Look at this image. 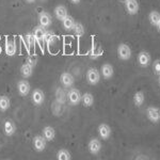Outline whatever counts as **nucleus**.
<instances>
[{
    "label": "nucleus",
    "instance_id": "19",
    "mask_svg": "<svg viewBox=\"0 0 160 160\" xmlns=\"http://www.w3.org/2000/svg\"><path fill=\"white\" fill-rule=\"evenodd\" d=\"M20 73L24 78H29L33 74V66L29 63H25L20 68Z\"/></svg>",
    "mask_w": 160,
    "mask_h": 160
},
{
    "label": "nucleus",
    "instance_id": "1",
    "mask_svg": "<svg viewBox=\"0 0 160 160\" xmlns=\"http://www.w3.org/2000/svg\"><path fill=\"white\" fill-rule=\"evenodd\" d=\"M68 102L71 105L76 106L81 102V98H82V94L80 93V91L78 89H75V88H71V90L68 93Z\"/></svg>",
    "mask_w": 160,
    "mask_h": 160
},
{
    "label": "nucleus",
    "instance_id": "20",
    "mask_svg": "<svg viewBox=\"0 0 160 160\" xmlns=\"http://www.w3.org/2000/svg\"><path fill=\"white\" fill-rule=\"evenodd\" d=\"M6 53L9 57H13L16 53V44L14 41L8 40L6 42Z\"/></svg>",
    "mask_w": 160,
    "mask_h": 160
},
{
    "label": "nucleus",
    "instance_id": "7",
    "mask_svg": "<svg viewBox=\"0 0 160 160\" xmlns=\"http://www.w3.org/2000/svg\"><path fill=\"white\" fill-rule=\"evenodd\" d=\"M30 90H31V86L29 81H27L25 79L18 81V83H17V92H18L20 96H27L29 94Z\"/></svg>",
    "mask_w": 160,
    "mask_h": 160
},
{
    "label": "nucleus",
    "instance_id": "30",
    "mask_svg": "<svg viewBox=\"0 0 160 160\" xmlns=\"http://www.w3.org/2000/svg\"><path fill=\"white\" fill-rule=\"evenodd\" d=\"M153 68H154L155 73H156L157 75H159L160 74V59H157V60L154 61Z\"/></svg>",
    "mask_w": 160,
    "mask_h": 160
},
{
    "label": "nucleus",
    "instance_id": "28",
    "mask_svg": "<svg viewBox=\"0 0 160 160\" xmlns=\"http://www.w3.org/2000/svg\"><path fill=\"white\" fill-rule=\"evenodd\" d=\"M56 42V37L55 34H52L51 32L46 31L45 35H44V43H46L47 45H52Z\"/></svg>",
    "mask_w": 160,
    "mask_h": 160
},
{
    "label": "nucleus",
    "instance_id": "6",
    "mask_svg": "<svg viewBox=\"0 0 160 160\" xmlns=\"http://www.w3.org/2000/svg\"><path fill=\"white\" fill-rule=\"evenodd\" d=\"M60 81H61V83L63 87L72 88L75 83V78L71 73L64 72V73H62L61 76H60Z\"/></svg>",
    "mask_w": 160,
    "mask_h": 160
},
{
    "label": "nucleus",
    "instance_id": "17",
    "mask_svg": "<svg viewBox=\"0 0 160 160\" xmlns=\"http://www.w3.org/2000/svg\"><path fill=\"white\" fill-rule=\"evenodd\" d=\"M113 73H114V71H113V66L111 65V64H109V63L102 64V75L105 79H110L111 77L113 76Z\"/></svg>",
    "mask_w": 160,
    "mask_h": 160
},
{
    "label": "nucleus",
    "instance_id": "18",
    "mask_svg": "<svg viewBox=\"0 0 160 160\" xmlns=\"http://www.w3.org/2000/svg\"><path fill=\"white\" fill-rule=\"evenodd\" d=\"M138 61L141 66H148L151 63V55L146 51H141L138 56Z\"/></svg>",
    "mask_w": 160,
    "mask_h": 160
},
{
    "label": "nucleus",
    "instance_id": "35",
    "mask_svg": "<svg viewBox=\"0 0 160 160\" xmlns=\"http://www.w3.org/2000/svg\"><path fill=\"white\" fill-rule=\"evenodd\" d=\"M123 1H126V0H123Z\"/></svg>",
    "mask_w": 160,
    "mask_h": 160
},
{
    "label": "nucleus",
    "instance_id": "31",
    "mask_svg": "<svg viewBox=\"0 0 160 160\" xmlns=\"http://www.w3.org/2000/svg\"><path fill=\"white\" fill-rule=\"evenodd\" d=\"M80 1H81V0H71L72 3H75V4H78Z\"/></svg>",
    "mask_w": 160,
    "mask_h": 160
},
{
    "label": "nucleus",
    "instance_id": "34",
    "mask_svg": "<svg viewBox=\"0 0 160 160\" xmlns=\"http://www.w3.org/2000/svg\"><path fill=\"white\" fill-rule=\"evenodd\" d=\"M159 83H160V74H159Z\"/></svg>",
    "mask_w": 160,
    "mask_h": 160
},
{
    "label": "nucleus",
    "instance_id": "16",
    "mask_svg": "<svg viewBox=\"0 0 160 160\" xmlns=\"http://www.w3.org/2000/svg\"><path fill=\"white\" fill-rule=\"evenodd\" d=\"M46 33V28L42 27V26H38L34 29V32H33V35H34L35 41L41 44H44V35Z\"/></svg>",
    "mask_w": 160,
    "mask_h": 160
},
{
    "label": "nucleus",
    "instance_id": "21",
    "mask_svg": "<svg viewBox=\"0 0 160 160\" xmlns=\"http://www.w3.org/2000/svg\"><path fill=\"white\" fill-rule=\"evenodd\" d=\"M10 106H11V102L10 98L6 95H0V111L1 112H6L9 110Z\"/></svg>",
    "mask_w": 160,
    "mask_h": 160
},
{
    "label": "nucleus",
    "instance_id": "9",
    "mask_svg": "<svg viewBox=\"0 0 160 160\" xmlns=\"http://www.w3.org/2000/svg\"><path fill=\"white\" fill-rule=\"evenodd\" d=\"M88 148H89V152L92 155H97L100 153L102 151V142H100L98 139H92L91 141L88 144Z\"/></svg>",
    "mask_w": 160,
    "mask_h": 160
},
{
    "label": "nucleus",
    "instance_id": "11",
    "mask_svg": "<svg viewBox=\"0 0 160 160\" xmlns=\"http://www.w3.org/2000/svg\"><path fill=\"white\" fill-rule=\"evenodd\" d=\"M38 22H40V26H42L44 28H49L51 24H52V19H51L49 13L47 12L41 13L38 15Z\"/></svg>",
    "mask_w": 160,
    "mask_h": 160
},
{
    "label": "nucleus",
    "instance_id": "10",
    "mask_svg": "<svg viewBox=\"0 0 160 160\" xmlns=\"http://www.w3.org/2000/svg\"><path fill=\"white\" fill-rule=\"evenodd\" d=\"M98 133L99 137L102 139V140H108V139L111 137V133H112V130H111V127L108 124H100L98 126Z\"/></svg>",
    "mask_w": 160,
    "mask_h": 160
},
{
    "label": "nucleus",
    "instance_id": "15",
    "mask_svg": "<svg viewBox=\"0 0 160 160\" xmlns=\"http://www.w3.org/2000/svg\"><path fill=\"white\" fill-rule=\"evenodd\" d=\"M43 137L47 141H53L56 138V130L51 126H45L43 128Z\"/></svg>",
    "mask_w": 160,
    "mask_h": 160
},
{
    "label": "nucleus",
    "instance_id": "14",
    "mask_svg": "<svg viewBox=\"0 0 160 160\" xmlns=\"http://www.w3.org/2000/svg\"><path fill=\"white\" fill-rule=\"evenodd\" d=\"M126 10H127L128 14L135 15L139 11V2L138 0H126Z\"/></svg>",
    "mask_w": 160,
    "mask_h": 160
},
{
    "label": "nucleus",
    "instance_id": "12",
    "mask_svg": "<svg viewBox=\"0 0 160 160\" xmlns=\"http://www.w3.org/2000/svg\"><path fill=\"white\" fill-rule=\"evenodd\" d=\"M53 14H55L57 19H59L60 22H62V20L68 16V9H66L65 6H63V4H59V6H57L55 8V10H53Z\"/></svg>",
    "mask_w": 160,
    "mask_h": 160
},
{
    "label": "nucleus",
    "instance_id": "2",
    "mask_svg": "<svg viewBox=\"0 0 160 160\" xmlns=\"http://www.w3.org/2000/svg\"><path fill=\"white\" fill-rule=\"evenodd\" d=\"M118 56L121 60L123 61H127L130 59L131 57V49L127 44H120L118 47Z\"/></svg>",
    "mask_w": 160,
    "mask_h": 160
},
{
    "label": "nucleus",
    "instance_id": "22",
    "mask_svg": "<svg viewBox=\"0 0 160 160\" xmlns=\"http://www.w3.org/2000/svg\"><path fill=\"white\" fill-rule=\"evenodd\" d=\"M62 26H63V28L66 31L73 30V28H74V26H75V20H74V18L72 16H69V15H68V16H66L65 18L62 20Z\"/></svg>",
    "mask_w": 160,
    "mask_h": 160
},
{
    "label": "nucleus",
    "instance_id": "4",
    "mask_svg": "<svg viewBox=\"0 0 160 160\" xmlns=\"http://www.w3.org/2000/svg\"><path fill=\"white\" fill-rule=\"evenodd\" d=\"M46 144H47V140L43 136H35L33 138V148L38 153L46 148Z\"/></svg>",
    "mask_w": 160,
    "mask_h": 160
},
{
    "label": "nucleus",
    "instance_id": "26",
    "mask_svg": "<svg viewBox=\"0 0 160 160\" xmlns=\"http://www.w3.org/2000/svg\"><path fill=\"white\" fill-rule=\"evenodd\" d=\"M148 19H149V22L156 27V26L158 25V22H160V13L157 11H152L148 15Z\"/></svg>",
    "mask_w": 160,
    "mask_h": 160
},
{
    "label": "nucleus",
    "instance_id": "13",
    "mask_svg": "<svg viewBox=\"0 0 160 160\" xmlns=\"http://www.w3.org/2000/svg\"><path fill=\"white\" fill-rule=\"evenodd\" d=\"M3 131L8 137H12L16 132V125L12 120H7L3 124Z\"/></svg>",
    "mask_w": 160,
    "mask_h": 160
},
{
    "label": "nucleus",
    "instance_id": "3",
    "mask_svg": "<svg viewBox=\"0 0 160 160\" xmlns=\"http://www.w3.org/2000/svg\"><path fill=\"white\" fill-rule=\"evenodd\" d=\"M87 80L90 84L95 86L99 82L100 80V73L96 68H90L87 72Z\"/></svg>",
    "mask_w": 160,
    "mask_h": 160
},
{
    "label": "nucleus",
    "instance_id": "27",
    "mask_svg": "<svg viewBox=\"0 0 160 160\" xmlns=\"http://www.w3.org/2000/svg\"><path fill=\"white\" fill-rule=\"evenodd\" d=\"M73 30L75 35H77V37H82L84 34V27L81 22H75Z\"/></svg>",
    "mask_w": 160,
    "mask_h": 160
},
{
    "label": "nucleus",
    "instance_id": "25",
    "mask_svg": "<svg viewBox=\"0 0 160 160\" xmlns=\"http://www.w3.org/2000/svg\"><path fill=\"white\" fill-rule=\"evenodd\" d=\"M144 99H145V97H144V93L142 91L137 92L136 94L133 95V102H135V105L137 107H141L144 102Z\"/></svg>",
    "mask_w": 160,
    "mask_h": 160
},
{
    "label": "nucleus",
    "instance_id": "32",
    "mask_svg": "<svg viewBox=\"0 0 160 160\" xmlns=\"http://www.w3.org/2000/svg\"><path fill=\"white\" fill-rule=\"evenodd\" d=\"M26 1H27L28 3H33V2H34L35 0H26Z\"/></svg>",
    "mask_w": 160,
    "mask_h": 160
},
{
    "label": "nucleus",
    "instance_id": "8",
    "mask_svg": "<svg viewBox=\"0 0 160 160\" xmlns=\"http://www.w3.org/2000/svg\"><path fill=\"white\" fill-rule=\"evenodd\" d=\"M31 99H32L33 104L37 106H41L45 102V94L41 89H35L34 91L32 92V95H31Z\"/></svg>",
    "mask_w": 160,
    "mask_h": 160
},
{
    "label": "nucleus",
    "instance_id": "33",
    "mask_svg": "<svg viewBox=\"0 0 160 160\" xmlns=\"http://www.w3.org/2000/svg\"><path fill=\"white\" fill-rule=\"evenodd\" d=\"M156 27H157V29H158V31H159V32H160V22H158V25H157Z\"/></svg>",
    "mask_w": 160,
    "mask_h": 160
},
{
    "label": "nucleus",
    "instance_id": "23",
    "mask_svg": "<svg viewBox=\"0 0 160 160\" xmlns=\"http://www.w3.org/2000/svg\"><path fill=\"white\" fill-rule=\"evenodd\" d=\"M81 102L84 107H91V106L94 104V96H93L92 93H84V94L82 95Z\"/></svg>",
    "mask_w": 160,
    "mask_h": 160
},
{
    "label": "nucleus",
    "instance_id": "24",
    "mask_svg": "<svg viewBox=\"0 0 160 160\" xmlns=\"http://www.w3.org/2000/svg\"><path fill=\"white\" fill-rule=\"evenodd\" d=\"M57 159L58 160H71L72 156L71 153L66 148H61L60 151L57 153Z\"/></svg>",
    "mask_w": 160,
    "mask_h": 160
},
{
    "label": "nucleus",
    "instance_id": "29",
    "mask_svg": "<svg viewBox=\"0 0 160 160\" xmlns=\"http://www.w3.org/2000/svg\"><path fill=\"white\" fill-rule=\"evenodd\" d=\"M26 42H27V44L29 45V47H33L37 41H35L34 35L33 34H27L26 35Z\"/></svg>",
    "mask_w": 160,
    "mask_h": 160
},
{
    "label": "nucleus",
    "instance_id": "5",
    "mask_svg": "<svg viewBox=\"0 0 160 160\" xmlns=\"http://www.w3.org/2000/svg\"><path fill=\"white\" fill-rule=\"evenodd\" d=\"M148 118L153 123H158L160 121V109L157 107H148L146 110Z\"/></svg>",
    "mask_w": 160,
    "mask_h": 160
}]
</instances>
